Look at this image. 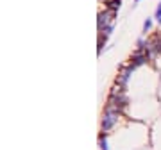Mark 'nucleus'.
<instances>
[{
    "mask_svg": "<svg viewBox=\"0 0 161 150\" xmlns=\"http://www.w3.org/2000/svg\"><path fill=\"white\" fill-rule=\"evenodd\" d=\"M120 116H122V114H120V113H115V111H104L102 122H100V130H102V132H109V130L118 123Z\"/></svg>",
    "mask_w": 161,
    "mask_h": 150,
    "instance_id": "f257e3e1",
    "label": "nucleus"
},
{
    "mask_svg": "<svg viewBox=\"0 0 161 150\" xmlns=\"http://www.w3.org/2000/svg\"><path fill=\"white\" fill-rule=\"evenodd\" d=\"M115 16H117V11L113 9H106L104 13H98V32H102L106 27H109L111 23H115Z\"/></svg>",
    "mask_w": 161,
    "mask_h": 150,
    "instance_id": "f03ea898",
    "label": "nucleus"
},
{
    "mask_svg": "<svg viewBox=\"0 0 161 150\" xmlns=\"http://www.w3.org/2000/svg\"><path fill=\"white\" fill-rule=\"evenodd\" d=\"M134 70H136V68H134L131 63L125 64V66H122V68H120V72H118L117 82H118V84H122V86H125L129 82V79H131V75H132Z\"/></svg>",
    "mask_w": 161,
    "mask_h": 150,
    "instance_id": "7ed1b4c3",
    "label": "nucleus"
},
{
    "mask_svg": "<svg viewBox=\"0 0 161 150\" xmlns=\"http://www.w3.org/2000/svg\"><path fill=\"white\" fill-rule=\"evenodd\" d=\"M147 61H150L149 55H147V50H134L132 52V55H131V64L134 66V68H138V66H141V64H145Z\"/></svg>",
    "mask_w": 161,
    "mask_h": 150,
    "instance_id": "20e7f679",
    "label": "nucleus"
},
{
    "mask_svg": "<svg viewBox=\"0 0 161 150\" xmlns=\"http://www.w3.org/2000/svg\"><path fill=\"white\" fill-rule=\"evenodd\" d=\"M150 27H152V18H147V20L143 21V32H149Z\"/></svg>",
    "mask_w": 161,
    "mask_h": 150,
    "instance_id": "39448f33",
    "label": "nucleus"
},
{
    "mask_svg": "<svg viewBox=\"0 0 161 150\" xmlns=\"http://www.w3.org/2000/svg\"><path fill=\"white\" fill-rule=\"evenodd\" d=\"M154 18L158 23H161V2L158 4V7H156V14H154Z\"/></svg>",
    "mask_w": 161,
    "mask_h": 150,
    "instance_id": "423d86ee",
    "label": "nucleus"
},
{
    "mask_svg": "<svg viewBox=\"0 0 161 150\" xmlns=\"http://www.w3.org/2000/svg\"><path fill=\"white\" fill-rule=\"evenodd\" d=\"M140 2H141V0H134V4H140Z\"/></svg>",
    "mask_w": 161,
    "mask_h": 150,
    "instance_id": "0eeeda50",
    "label": "nucleus"
}]
</instances>
